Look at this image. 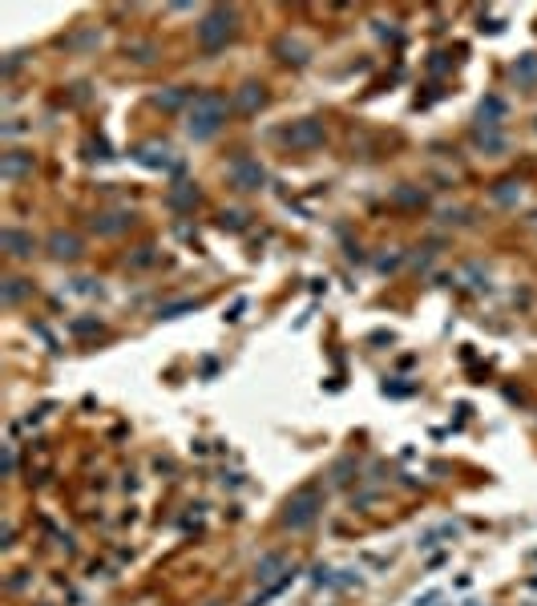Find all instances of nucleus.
<instances>
[{
    "label": "nucleus",
    "instance_id": "obj_1",
    "mask_svg": "<svg viewBox=\"0 0 537 606\" xmlns=\"http://www.w3.org/2000/svg\"><path fill=\"white\" fill-rule=\"evenodd\" d=\"M227 114H231V101H227L222 94H214V89H206V94H198L194 101H190V110H186V134L194 141L214 138V134L222 130Z\"/></svg>",
    "mask_w": 537,
    "mask_h": 606
},
{
    "label": "nucleus",
    "instance_id": "obj_2",
    "mask_svg": "<svg viewBox=\"0 0 537 606\" xmlns=\"http://www.w3.org/2000/svg\"><path fill=\"white\" fill-rule=\"evenodd\" d=\"M234 28H238V12L234 8H206L202 21H198V45L206 53H214V49H222L234 37Z\"/></svg>",
    "mask_w": 537,
    "mask_h": 606
},
{
    "label": "nucleus",
    "instance_id": "obj_3",
    "mask_svg": "<svg viewBox=\"0 0 537 606\" xmlns=\"http://www.w3.org/2000/svg\"><path fill=\"white\" fill-rule=\"evenodd\" d=\"M319 510H324V493H319V485H307V490L287 497V505H283V526H287V530H307V526H315Z\"/></svg>",
    "mask_w": 537,
    "mask_h": 606
},
{
    "label": "nucleus",
    "instance_id": "obj_4",
    "mask_svg": "<svg viewBox=\"0 0 537 606\" xmlns=\"http://www.w3.org/2000/svg\"><path fill=\"white\" fill-rule=\"evenodd\" d=\"M291 150H315V146H324V121H315V117H303V121H291L287 130L279 134Z\"/></svg>",
    "mask_w": 537,
    "mask_h": 606
},
{
    "label": "nucleus",
    "instance_id": "obj_5",
    "mask_svg": "<svg viewBox=\"0 0 537 606\" xmlns=\"http://www.w3.org/2000/svg\"><path fill=\"white\" fill-rule=\"evenodd\" d=\"M267 182V170L255 162V158H238V162H231V187L238 190H258Z\"/></svg>",
    "mask_w": 537,
    "mask_h": 606
},
{
    "label": "nucleus",
    "instance_id": "obj_6",
    "mask_svg": "<svg viewBox=\"0 0 537 606\" xmlns=\"http://www.w3.org/2000/svg\"><path fill=\"white\" fill-rule=\"evenodd\" d=\"M134 162L146 166V170H170L174 166V154H170L166 141H146V146L134 150Z\"/></svg>",
    "mask_w": 537,
    "mask_h": 606
},
{
    "label": "nucleus",
    "instance_id": "obj_7",
    "mask_svg": "<svg viewBox=\"0 0 537 606\" xmlns=\"http://www.w3.org/2000/svg\"><path fill=\"white\" fill-rule=\"evenodd\" d=\"M263 105H267V89H263L258 81L238 85V94H234V110H243V114H258Z\"/></svg>",
    "mask_w": 537,
    "mask_h": 606
},
{
    "label": "nucleus",
    "instance_id": "obj_8",
    "mask_svg": "<svg viewBox=\"0 0 537 606\" xmlns=\"http://www.w3.org/2000/svg\"><path fill=\"white\" fill-rule=\"evenodd\" d=\"M0 247H4V251H8L12 259H28L37 243H33V234L17 231V227H4V231H0Z\"/></svg>",
    "mask_w": 537,
    "mask_h": 606
},
{
    "label": "nucleus",
    "instance_id": "obj_9",
    "mask_svg": "<svg viewBox=\"0 0 537 606\" xmlns=\"http://www.w3.org/2000/svg\"><path fill=\"white\" fill-rule=\"evenodd\" d=\"M473 141H477L481 150H489V154H505V134H501V125H493V121H477Z\"/></svg>",
    "mask_w": 537,
    "mask_h": 606
},
{
    "label": "nucleus",
    "instance_id": "obj_10",
    "mask_svg": "<svg viewBox=\"0 0 537 606\" xmlns=\"http://www.w3.org/2000/svg\"><path fill=\"white\" fill-rule=\"evenodd\" d=\"M45 247H49V255H53V259H77V255H81V239L69 234V231H53Z\"/></svg>",
    "mask_w": 537,
    "mask_h": 606
},
{
    "label": "nucleus",
    "instance_id": "obj_11",
    "mask_svg": "<svg viewBox=\"0 0 537 606\" xmlns=\"http://www.w3.org/2000/svg\"><path fill=\"white\" fill-rule=\"evenodd\" d=\"M275 53H279L283 61H291V65H307V61H311V49H307L299 37H279V41H275Z\"/></svg>",
    "mask_w": 537,
    "mask_h": 606
},
{
    "label": "nucleus",
    "instance_id": "obj_12",
    "mask_svg": "<svg viewBox=\"0 0 537 606\" xmlns=\"http://www.w3.org/2000/svg\"><path fill=\"white\" fill-rule=\"evenodd\" d=\"M279 570H291V566H287V554H267V558H263V562L255 566V582L271 586V582H275V574H279Z\"/></svg>",
    "mask_w": 537,
    "mask_h": 606
},
{
    "label": "nucleus",
    "instance_id": "obj_13",
    "mask_svg": "<svg viewBox=\"0 0 537 606\" xmlns=\"http://www.w3.org/2000/svg\"><path fill=\"white\" fill-rule=\"evenodd\" d=\"M24 170H33V154L8 150V154H4V162H0V174H4V178H21Z\"/></svg>",
    "mask_w": 537,
    "mask_h": 606
},
{
    "label": "nucleus",
    "instance_id": "obj_14",
    "mask_svg": "<svg viewBox=\"0 0 537 606\" xmlns=\"http://www.w3.org/2000/svg\"><path fill=\"white\" fill-rule=\"evenodd\" d=\"M444 537H457V521H441L437 530L421 534V537H416V550H432V546H441Z\"/></svg>",
    "mask_w": 537,
    "mask_h": 606
},
{
    "label": "nucleus",
    "instance_id": "obj_15",
    "mask_svg": "<svg viewBox=\"0 0 537 606\" xmlns=\"http://www.w3.org/2000/svg\"><path fill=\"white\" fill-rule=\"evenodd\" d=\"M130 223H134V214H101V218H94L97 234H117V231H125Z\"/></svg>",
    "mask_w": 537,
    "mask_h": 606
},
{
    "label": "nucleus",
    "instance_id": "obj_16",
    "mask_svg": "<svg viewBox=\"0 0 537 606\" xmlns=\"http://www.w3.org/2000/svg\"><path fill=\"white\" fill-rule=\"evenodd\" d=\"M513 77H517V85H534L537 81V57L534 53H525V57L513 65Z\"/></svg>",
    "mask_w": 537,
    "mask_h": 606
},
{
    "label": "nucleus",
    "instance_id": "obj_17",
    "mask_svg": "<svg viewBox=\"0 0 537 606\" xmlns=\"http://www.w3.org/2000/svg\"><path fill=\"white\" fill-rule=\"evenodd\" d=\"M24 295H28V283H24V279H17V275H12V279H4V291H0V300L8 303V307H12V303H21Z\"/></svg>",
    "mask_w": 537,
    "mask_h": 606
},
{
    "label": "nucleus",
    "instance_id": "obj_18",
    "mask_svg": "<svg viewBox=\"0 0 537 606\" xmlns=\"http://www.w3.org/2000/svg\"><path fill=\"white\" fill-rule=\"evenodd\" d=\"M194 202H198V190L190 187V182H182V187L170 190V207H194Z\"/></svg>",
    "mask_w": 537,
    "mask_h": 606
},
{
    "label": "nucleus",
    "instance_id": "obj_19",
    "mask_svg": "<svg viewBox=\"0 0 537 606\" xmlns=\"http://www.w3.org/2000/svg\"><path fill=\"white\" fill-rule=\"evenodd\" d=\"M182 311H198V300H178V303H166L158 311V320H178Z\"/></svg>",
    "mask_w": 537,
    "mask_h": 606
},
{
    "label": "nucleus",
    "instance_id": "obj_20",
    "mask_svg": "<svg viewBox=\"0 0 537 606\" xmlns=\"http://www.w3.org/2000/svg\"><path fill=\"white\" fill-rule=\"evenodd\" d=\"M493 198H497V202H517V198H521V182H497Z\"/></svg>",
    "mask_w": 537,
    "mask_h": 606
},
{
    "label": "nucleus",
    "instance_id": "obj_21",
    "mask_svg": "<svg viewBox=\"0 0 537 606\" xmlns=\"http://www.w3.org/2000/svg\"><path fill=\"white\" fill-rule=\"evenodd\" d=\"M218 227H222V231H243V227H247V214H243V210H222Z\"/></svg>",
    "mask_w": 537,
    "mask_h": 606
},
{
    "label": "nucleus",
    "instance_id": "obj_22",
    "mask_svg": "<svg viewBox=\"0 0 537 606\" xmlns=\"http://www.w3.org/2000/svg\"><path fill=\"white\" fill-rule=\"evenodd\" d=\"M186 97H190V89H166V94H158V105L162 110H178Z\"/></svg>",
    "mask_w": 537,
    "mask_h": 606
},
{
    "label": "nucleus",
    "instance_id": "obj_23",
    "mask_svg": "<svg viewBox=\"0 0 537 606\" xmlns=\"http://www.w3.org/2000/svg\"><path fill=\"white\" fill-rule=\"evenodd\" d=\"M441 598H444V586H428L424 594H416V598H412V606H437Z\"/></svg>",
    "mask_w": 537,
    "mask_h": 606
},
{
    "label": "nucleus",
    "instance_id": "obj_24",
    "mask_svg": "<svg viewBox=\"0 0 537 606\" xmlns=\"http://www.w3.org/2000/svg\"><path fill=\"white\" fill-rule=\"evenodd\" d=\"M97 327H101L97 320H73V331H77V336H85V331H97Z\"/></svg>",
    "mask_w": 537,
    "mask_h": 606
},
{
    "label": "nucleus",
    "instance_id": "obj_25",
    "mask_svg": "<svg viewBox=\"0 0 537 606\" xmlns=\"http://www.w3.org/2000/svg\"><path fill=\"white\" fill-rule=\"evenodd\" d=\"M130 53H134V61H138V65H146V61H150V45H134Z\"/></svg>",
    "mask_w": 537,
    "mask_h": 606
},
{
    "label": "nucleus",
    "instance_id": "obj_26",
    "mask_svg": "<svg viewBox=\"0 0 537 606\" xmlns=\"http://www.w3.org/2000/svg\"><path fill=\"white\" fill-rule=\"evenodd\" d=\"M17 469V453H12V444H4V473H12Z\"/></svg>",
    "mask_w": 537,
    "mask_h": 606
},
{
    "label": "nucleus",
    "instance_id": "obj_27",
    "mask_svg": "<svg viewBox=\"0 0 537 606\" xmlns=\"http://www.w3.org/2000/svg\"><path fill=\"white\" fill-rule=\"evenodd\" d=\"M243 307H247V300H238L231 311H227V320H231V324H238V320H243Z\"/></svg>",
    "mask_w": 537,
    "mask_h": 606
},
{
    "label": "nucleus",
    "instance_id": "obj_28",
    "mask_svg": "<svg viewBox=\"0 0 537 606\" xmlns=\"http://www.w3.org/2000/svg\"><path fill=\"white\" fill-rule=\"evenodd\" d=\"M146 263H154V255H150V247H141V255H134V267H146Z\"/></svg>",
    "mask_w": 537,
    "mask_h": 606
},
{
    "label": "nucleus",
    "instance_id": "obj_29",
    "mask_svg": "<svg viewBox=\"0 0 537 606\" xmlns=\"http://www.w3.org/2000/svg\"><path fill=\"white\" fill-rule=\"evenodd\" d=\"M521 594H525V598H534V594H537V578H529V582H521Z\"/></svg>",
    "mask_w": 537,
    "mask_h": 606
},
{
    "label": "nucleus",
    "instance_id": "obj_30",
    "mask_svg": "<svg viewBox=\"0 0 537 606\" xmlns=\"http://www.w3.org/2000/svg\"><path fill=\"white\" fill-rule=\"evenodd\" d=\"M206 606H222V603H206Z\"/></svg>",
    "mask_w": 537,
    "mask_h": 606
}]
</instances>
